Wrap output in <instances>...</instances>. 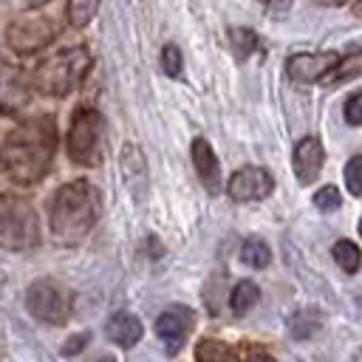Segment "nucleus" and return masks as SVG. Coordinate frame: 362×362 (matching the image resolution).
I'll return each instance as SVG.
<instances>
[{"instance_id": "obj_1", "label": "nucleus", "mask_w": 362, "mask_h": 362, "mask_svg": "<svg viewBox=\"0 0 362 362\" xmlns=\"http://www.w3.org/2000/svg\"><path fill=\"white\" fill-rule=\"evenodd\" d=\"M57 150V127L54 119L40 116L17 130H11L3 141V170L17 184H34L45 175Z\"/></svg>"}, {"instance_id": "obj_2", "label": "nucleus", "mask_w": 362, "mask_h": 362, "mask_svg": "<svg viewBox=\"0 0 362 362\" xmlns=\"http://www.w3.org/2000/svg\"><path fill=\"white\" fill-rule=\"evenodd\" d=\"M99 215H102L99 189L85 178L71 181V184L59 187L51 201V215H48L51 235L62 246H76L79 240H85L90 235Z\"/></svg>"}, {"instance_id": "obj_3", "label": "nucleus", "mask_w": 362, "mask_h": 362, "mask_svg": "<svg viewBox=\"0 0 362 362\" xmlns=\"http://www.w3.org/2000/svg\"><path fill=\"white\" fill-rule=\"evenodd\" d=\"M90 68V54L76 45V48H65L59 54H54L51 59H45L42 65H37L34 71V85L42 90V93H51V96H65L68 90H74L85 74Z\"/></svg>"}, {"instance_id": "obj_4", "label": "nucleus", "mask_w": 362, "mask_h": 362, "mask_svg": "<svg viewBox=\"0 0 362 362\" xmlns=\"http://www.w3.org/2000/svg\"><path fill=\"white\" fill-rule=\"evenodd\" d=\"M102 116L93 107H76L68 130V156L76 164L93 167L102 161Z\"/></svg>"}, {"instance_id": "obj_5", "label": "nucleus", "mask_w": 362, "mask_h": 362, "mask_svg": "<svg viewBox=\"0 0 362 362\" xmlns=\"http://www.w3.org/2000/svg\"><path fill=\"white\" fill-rule=\"evenodd\" d=\"M25 308L40 322L62 325L71 314V294L54 280H34L25 291Z\"/></svg>"}, {"instance_id": "obj_6", "label": "nucleus", "mask_w": 362, "mask_h": 362, "mask_svg": "<svg viewBox=\"0 0 362 362\" xmlns=\"http://www.w3.org/2000/svg\"><path fill=\"white\" fill-rule=\"evenodd\" d=\"M0 218H3L0 221V235H3L6 249H31V246H37L40 229H37V218H34L28 204L6 198Z\"/></svg>"}, {"instance_id": "obj_7", "label": "nucleus", "mask_w": 362, "mask_h": 362, "mask_svg": "<svg viewBox=\"0 0 362 362\" xmlns=\"http://www.w3.org/2000/svg\"><path fill=\"white\" fill-rule=\"evenodd\" d=\"M54 34H57V28L48 17H17L6 28V42L20 54H31V51H40L42 45H48L54 40Z\"/></svg>"}, {"instance_id": "obj_8", "label": "nucleus", "mask_w": 362, "mask_h": 362, "mask_svg": "<svg viewBox=\"0 0 362 362\" xmlns=\"http://www.w3.org/2000/svg\"><path fill=\"white\" fill-rule=\"evenodd\" d=\"M339 62L342 59L334 51H328V54H294L286 59V74L294 85H314V82H322Z\"/></svg>"}, {"instance_id": "obj_9", "label": "nucleus", "mask_w": 362, "mask_h": 362, "mask_svg": "<svg viewBox=\"0 0 362 362\" xmlns=\"http://www.w3.org/2000/svg\"><path fill=\"white\" fill-rule=\"evenodd\" d=\"M226 189H229V195H232L235 201H263V198L272 195L274 181H272V175H269L266 170H260V167H240V170L229 178Z\"/></svg>"}, {"instance_id": "obj_10", "label": "nucleus", "mask_w": 362, "mask_h": 362, "mask_svg": "<svg viewBox=\"0 0 362 362\" xmlns=\"http://www.w3.org/2000/svg\"><path fill=\"white\" fill-rule=\"evenodd\" d=\"M189 328H192V311L184 308V305H173V308H167V311L156 320V334H158V339L164 342L167 354H175V351L184 345Z\"/></svg>"}, {"instance_id": "obj_11", "label": "nucleus", "mask_w": 362, "mask_h": 362, "mask_svg": "<svg viewBox=\"0 0 362 362\" xmlns=\"http://www.w3.org/2000/svg\"><path fill=\"white\" fill-rule=\"evenodd\" d=\"M322 161H325V153H322V144L314 136H305V139L297 141V147H294V173L303 184H311L317 178V173L322 170Z\"/></svg>"}, {"instance_id": "obj_12", "label": "nucleus", "mask_w": 362, "mask_h": 362, "mask_svg": "<svg viewBox=\"0 0 362 362\" xmlns=\"http://www.w3.org/2000/svg\"><path fill=\"white\" fill-rule=\"evenodd\" d=\"M122 173H124V184H127L130 195L144 201V195H147V167H144L141 153L133 144L122 147Z\"/></svg>"}, {"instance_id": "obj_13", "label": "nucleus", "mask_w": 362, "mask_h": 362, "mask_svg": "<svg viewBox=\"0 0 362 362\" xmlns=\"http://www.w3.org/2000/svg\"><path fill=\"white\" fill-rule=\"evenodd\" d=\"M192 161H195L201 184L209 192H218V187H221V164H218V158L212 153V144L206 139H195L192 141Z\"/></svg>"}, {"instance_id": "obj_14", "label": "nucleus", "mask_w": 362, "mask_h": 362, "mask_svg": "<svg viewBox=\"0 0 362 362\" xmlns=\"http://www.w3.org/2000/svg\"><path fill=\"white\" fill-rule=\"evenodd\" d=\"M141 334H144L141 320L133 317V314H127V311H119V314H113L107 320V337L116 345H122V348H133L141 339Z\"/></svg>"}, {"instance_id": "obj_15", "label": "nucleus", "mask_w": 362, "mask_h": 362, "mask_svg": "<svg viewBox=\"0 0 362 362\" xmlns=\"http://www.w3.org/2000/svg\"><path fill=\"white\" fill-rule=\"evenodd\" d=\"M195 359L198 362H238L235 351L218 339H201L195 345Z\"/></svg>"}, {"instance_id": "obj_16", "label": "nucleus", "mask_w": 362, "mask_h": 362, "mask_svg": "<svg viewBox=\"0 0 362 362\" xmlns=\"http://www.w3.org/2000/svg\"><path fill=\"white\" fill-rule=\"evenodd\" d=\"M257 300H260V288H257L252 280H240V283L232 288V294H229V305H232L235 314H246Z\"/></svg>"}, {"instance_id": "obj_17", "label": "nucleus", "mask_w": 362, "mask_h": 362, "mask_svg": "<svg viewBox=\"0 0 362 362\" xmlns=\"http://www.w3.org/2000/svg\"><path fill=\"white\" fill-rule=\"evenodd\" d=\"M240 260L249 263L252 269H263V266H269V260H272V249H269L260 238H249V240L243 243V249H240Z\"/></svg>"}, {"instance_id": "obj_18", "label": "nucleus", "mask_w": 362, "mask_h": 362, "mask_svg": "<svg viewBox=\"0 0 362 362\" xmlns=\"http://www.w3.org/2000/svg\"><path fill=\"white\" fill-rule=\"evenodd\" d=\"M96 8H99V0H68L65 14H68L71 25L82 28V25H88L96 17Z\"/></svg>"}, {"instance_id": "obj_19", "label": "nucleus", "mask_w": 362, "mask_h": 362, "mask_svg": "<svg viewBox=\"0 0 362 362\" xmlns=\"http://www.w3.org/2000/svg\"><path fill=\"white\" fill-rule=\"evenodd\" d=\"M334 260H337L348 274H354V272L359 269V263H362L359 246L351 243V240H337V243H334Z\"/></svg>"}, {"instance_id": "obj_20", "label": "nucleus", "mask_w": 362, "mask_h": 362, "mask_svg": "<svg viewBox=\"0 0 362 362\" xmlns=\"http://www.w3.org/2000/svg\"><path fill=\"white\" fill-rule=\"evenodd\" d=\"M229 45H232V51H235L238 59H246L257 48V37L249 28H232L229 31Z\"/></svg>"}, {"instance_id": "obj_21", "label": "nucleus", "mask_w": 362, "mask_h": 362, "mask_svg": "<svg viewBox=\"0 0 362 362\" xmlns=\"http://www.w3.org/2000/svg\"><path fill=\"white\" fill-rule=\"evenodd\" d=\"M288 328H291V337H297V339H305V337H311L317 328H320V317L314 314V311H300V314H294L291 317V322H288Z\"/></svg>"}, {"instance_id": "obj_22", "label": "nucleus", "mask_w": 362, "mask_h": 362, "mask_svg": "<svg viewBox=\"0 0 362 362\" xmlns=\"http://www.w3.org/2000/svg\"><path fill=\"white\" fill-rule=\"evenodd\" d=\"M345 184L354 195H362V156H354L345 164Z\"/></svg>"}, {"instance_id": "obj_23", "label": "nucleus", "mask_w": 362, "mask_h": 362, "mask_svg": "<svg viewBox=\"0 0 362 362\" xmlns=\"http://www.w3.org/2000/svg\"><path fill=\"white\" fill-rule=\"evenodd\" d=\"M161 68L167 76H181V51L175 45H164L161 51Z\"/></svg>"}, {"instance_id": "obj_24", "label": "nucleus", "mask_w": 362, "mask_h": 362, "mask_svg": "<svg viewBox=\"0 0 362 362\" xmlns=\"http://www.w3.org/2000/svg\"><path fill=\"white\" fill-rule=\"evenodd\" d=\"M314 204H317V209H322V212H334V209L339 206V189H337V187H322V189H317Z\"/></svg>"}, {"instance_id": "obj_25", "label": "nucleus", "mask_w": 362, "mask_h": 362, "mask_svg": "<svg viewBox=\"0 0 362 362\" xmlns=\"http://www.w3.org/2000/svg\"><path fill=\"white\" fill-rule=\"evenodd\" d=\"M342 113H345V122L348 124H362V90L354 93V96H348Z\"/></svg>"}, {"instance_id": "obj_26", "label": "nucleus", "mask_w": 362, "mask_h": 362, "mask_svg": "<svg viewBox=\"0 0 362 362\" xmlns=\"http://www.w3.org/2000/svg\"><path fill=\"white\" fill-rule=\"evenodd\" d=\"M88 339H90V334H76V337H71V339L62 345V354H65V356H74V354H79V351L88 345Z\"/></svg>"}, {"instance_id": "obj_27", "label": "nucleus", "mask_w": 362, "mask_h": 362, "mask_svg": "<svg viewBox=\"0 0 362 362\" xmlns=\"http://www.w3.org/2000/svg\"><path fill=\"white\" fill-rule=\"evenodd\" d=\"M288 6H291V0H269V14L272 17H283L288 11Z\"/></svg>"}, {"instance_id": "obj_28", "label": "nucleus", "mask_w": 362, "mask_h": 362, "mask_svg": "<svg viewBox=\"0 0 362 362\" xmlns=\"http://www.w3.org/2000/svg\"><path fill=\"white\" fill-rule=\"evenodd\" d=\"M246 362H274V359H272L269 354H252V356H249Z\"/></svg>"}, {"instance_id": "obj_29", "label": "nucleus", "mask_w": 362, "mask_h": 362, "mask_svg": "<svg viewBox=\"0 0 362 362\" xmlns=\"http://www.w3.org/2000/svg\"><path fill=\"white\" fill-rule=\"evenodd\" d=\"M314 3H320V6H342L348 0H314Z\"/></svg>"}, {"instance_id": "obj_30", "label": "nucleus", "mask_w": 362, "mask_h": 362, "mask_svg": "<svg viewBox=\"0 0 362 362\" xmlns=\"http://www.w3.org/2000/svg\"><path fill=\"white\" fill-rule=\"evenodd\" d=\"M354 14L362 17V0H354Z\"/></svg>"}, {"instance_id": "obj_31", "label": "nucleus", "mask_w": 362, "mask_h": 362, "mask_svg": "<svg viewBox=\"0 0 362 362\" xmlns=\"http://www.w3.org/2000/svg\"><path fill=\"white\" fill-rule=\"evenodd\" d=\"M96 362H116V359H113V356H99Z\"/></svg>"}, {"instance_id": "obj_32", "label": "nucleus", "mask_w": 362, "mask_h": 362, "mask_svg": "<svg viewBox=\"0 0 362 362\" xmlns=\"http://www.w3.org/2000/svg\"><path fill=\"white\" fill-rule=\"evenodd\" d=\"M359 235H362V221H359Z\"/></svg>"}]
</instances>
